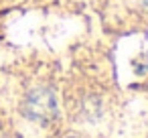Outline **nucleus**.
I'll use <instances>...</instances> for the list:
<instances>
[{
    "instance_id": "obj_1",
    "label": "nucleus",
    "mask_w": 148,
    "mask_h": 138,
    "mask_svg": "<svg viewBox=\"0 0 148 138\" xmlns=\"http://www.w3.org/2000/svg\"><path fill=\"white\" fill-rule=\"evenodd\" d=\"M29 114L35 116V118H49L55 114V97L51 95V91L43 89V91H35L29 100V106H27Z\"/></svg>"
}]
</instances>
